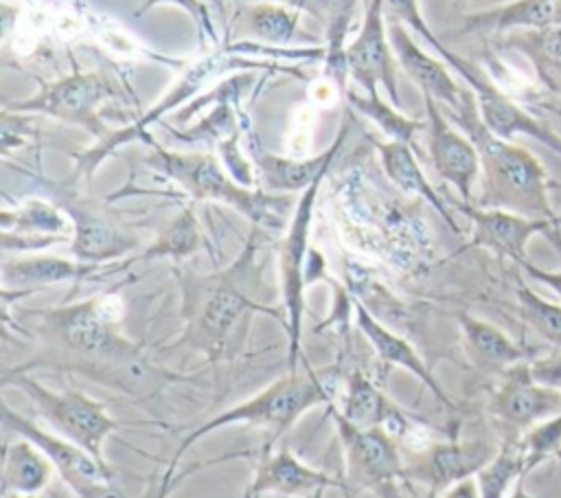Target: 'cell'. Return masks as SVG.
<instances>
[{
	"instance_id": "obj_15",
	"label": "cell",
	"mask_w": 561,
	"mask_h": 498,
	"mask_svg": "<svg viewBox=\"0 0 561 498\" xmlns=\"http://www.w3.org/2000/svg\"><path fill=\"white\" fill-rule=\"evenodd\" d=\"M484 439H460L449 434L443 441H432L423 450L412 452L405 461V483L430 494H443L447 487L476 476L495 454Z\"/></svg>"
},
{
	"instance_id": "obj_7",
	"label": "cell",
	"mask_w": 561,
	"mask_h": 498,
	"mask_svg": "<svg viewBox=\"0 0 561 498\" xmlns=\"http://www.w3.org/2000/svg\"><path fill=\"white\" fill-rule=\"evenodd\" d=\"M327 408L344 454V498H355L362 491H373L377 498H408L414 487L405 483L399 439L383 428L355 426L335 401Z\"/></svg>"
},
{
	"instance_id": "obj_34",
	"label": "cell",
	"mask_w": 561,
	"mask_h": 498,
	"mask_svg": "<svg viewBox=\"0 0 561 498\" xmlns=\"http://www.w3.org/2000/svg\"><path fill=\"white\" fill-rule=\"evenodd\" d=\"M348 101L353 103V107L357 112H362L364 116H368L373 123H377L383 134L390 136V140H403L410 143L414 147V136L423 129L421 121H414L405 114L399 112L397 105L386 103L381 99V94H357V92H346Z\"/></svg>"
},
{
	"instance_id": "obj_2",
	"label": "cell",
	"mask_w": 561,
	"mask_h": 498,
	"mask_svg": "<svg viewBox=\"0 0 561 498\" xmlns=\"http://www.w3.org/2000/svg\"><path fill=\"white\" fill-rule=\"evenodd\" d=\"M259 233L261 228L252 226L248 241L228 268L180 274L184 329L171 347L204 353L213 362L234 360L256 314H270L285 325L283 307H267L254 296L261 276Z\"/></svg>"
},
{
	"instance_id": "obj_12",
	"label": "cell",
	"mask_w": 561,
	"mask_h": 498,
	"mask_svg": "<svg viewBox=\"0 0 561 498\" xmlns=\"http://www.w3.org/2000/svg\"><path fill=\"white\" fill-rule=\"evenodd\" d=\"M528 360L500 375L489 393L486 410L502 441H519L533 426L561 410V391L535 382Z\"/></svg>"
},
{
	"instance_id": "obj_22",
	"label": "cell",
	"mask_w": 561,
	"mask_h": 498,
	"mask_svg": "<svg viewBox=\"0 0 561 498\" xmlns=\"http://www.w3.org/2000/svg\"><path fill=\"white\" fill-rule=\"evenodd\" d=\"M351 303L355 309V322L357 329L364 333V338L370 342L379 364L383 369H405L408 373H412L425 388H430V393L449 410L456 408L454 399L447 395V391L440 386V382L434 377V373L430 371V366L425 364V360L416 353V349L397 331H392L386 322H381L377 316H373L353 294H351Z\"/></svg>"
},
{
	"instance_id": "obj_38",
	"label": "cell",
	"mask_w": 561,
	"mask_h": 498,
	"mask_svg": "<svg viewBox=\"0 0 561 498\" xmlns=\"http://www.w3.org/2000/svg\"><path fill=\"white\" fill-rule=\"evenodd\" d=\"M158 4H175V7L184 9V11L193 18V22H195V26H197V31H199L197 35H199V42H202V44L206 42V37H210L213 44L219 42L217 29H215L213 18H210V11H208V7H206L202 0H142V4L134 11V15L140 18V15H145L149 9H153V7H158Z\"/></svg>"
},
{
	"instance_id": "obj_29",
	"label": "cell",
	"mask_w": 561,
	"mask_h": 498,
	"mask_svg": "<svg viewBox=\"0 0 561 498\" xmlns=\"http://www.w3.org/2000/svg\"><path fill=\"white\" fill-rule=\"evenodd\" d=\"M0 228L18 235H61L72 237V222L59 204L42 197H26L13 208H2Z\"/></svg>"
},
{
	"instance_id": "obj_23",
	"label": "cell",
	"mask_w": 561,
	"mask_h": 498,
	"mask_svg": "<svg viewBox=\"0 0 561 498\" xmlns=\"http://www.w3.org/2000/svg\"><path fill=\"white\" fill-rule=\"evenodd\" d=\"M388 20V18H386ZM388 37L403 72L421 88V94H430L440 107L456 110L462 105L467 90L458 88L447 70L445 61L427 55L410 35V31L394 20H388Z\"/></svg>"
},
{
	"instance_id": "obj_25",
	"label": "cell",
	"mask_w": 561,
	"mask_h": 498,
	"mask_svg": "<svg viewBox=\"0 0 561 498\" xmlns=\"http://www.w3.org/2000/svg\"><path fill=\"white\" fill-rule=\"evenodd\" d=\"M561 18V0H513L486 11L469 13L460 35L504 37L515 31L543 29Z\"/></svg>"
},
{
	"instance_id": "obj_41",
	"label": "cell",
	"mask_w": 561,
	"mask_h": 498,
	"mask_svg": "<svg viewBox=\"0 0 561 498\" xmlns=\"http://www.w3.org/2000/svg\"><path fill=\"white\" fill-rule=\"evenodd\" d=\"M438 498H482V494H480L476 476H471V478H465V480L447 487L443 494H438Z\"/></svg>"
},
{
	"instance_id": "obj_43",
	"label": "cell",
	"mask_w": 561,
	"mask_h": 498,
	"mask_svg": "<svg viewBox=\"0 0 561 498\" xmlns=\"http://www.w3.org/2000/svg\"><path fill=\"white\" fill-rule=\"evenodd\" d=\"M267 2H276V4H283V7H289L294 11H302V9H309V11H316L318 4L322 0H267Z\"/></svg>"
},
{
	"instance_id": "obj_4",
	"label": "cell",
	"mask_w": 561,
	"mask_h": 498,
	"mask_svg": "<svg viewBox=\"0 0 561 498\" xmlns=\"http://www.w3.org/2000/svg\"><path fill=\"white\" fill-rule=\"evenodd\" d=\"M153 154L145 162L180 186L191 200L219 202L259 228H280L289 224L298 197L294 193H267L239 184L213 154L169 151L151 145Z\"/></svg>"
},
{
	"instance_id": "obj_9",
	"label": "cell",
	"mask_w": 561,
	"mask_h": 498,
	"mask_svg": "<svg viewBox=\"0 0 561 498\" xmlns=\"http://www.w3.org/2000/svg\"><path fill=\"white\" fill-rule=\"evenodd\" d=\"M116 97V88L101 70H79L64 75L55 81H46L39 90L20 101H9L2 110L18 114H42L61 123L85 129L94 140L105 138L110 132L99 114L105 101Z\"/></svg>"
},
{
	"instance_id": "obj_18",
	"label": "cell",
	"mask_w": 561,
	"mask_h": 498,
	"mask_svg": "<svg viewBox=\"0 0 561 498\" xmlns=\"http://www.w3.org/2000/svg\"><path fill=\"white\" fill-rule=\"evenodd\" d=\"M423 103L432 167L440 180L458 191L460 202L473 204V186L480 180V154L473 140L449 123L443 107L430 94H423Z\"/></svg>"
},
{
	"instance_id": "obj_3",
	"label": "cell",
	"mask_w": 561,
	"mask_h": 498,
	"mask_svg": "<svg viewBox=\"0 0 561 498\" xmlns=\"http://www.w3.org/2000/svg\"><path fill=\"white\" fill-rule=\"evenodd\" d=\"M447 116L458 123L480 154V195L473 200L476 206L537 219H561L552 206V180L541 160L524 145L491 134L480 118L471 90H467L460 107L447 110Z\"/></svg>"
},
{
	"instance_id": "obj_39",
	"label": "cell",
	"mask_w": 561,
	"mask_h": 498,
	"mask_svg": "<svg viewBox=\"0 0 561 498\" xmlns=\"http://www.w3.org/2000/svg\"><path fill=\"white\" fill-rule=\"evenodd\" d=\"M528 366L535 382L561 391V349H550L543 355H533L528 360Z\"/></svg>"
},
{
	"instance_id": "obj_45",
	"label": "cell",
	"mask_w": 561,
	"mask_h": 498,
	"mask_svg": "<svg viewBox=\"0 0 561 498\" xmlns=\"http://www.w3.org/2000/svg\"><path fill=\"white\" fill-rule=\"evenodd\" d=\"M324 491H327V489H318V491H313V494H309V496H305V498H322Z\"/></svg>"
},
{
	"instance_id": "obj_13",
	"label": "cell",
	"mask_w": 561,
	"mask_h": 498,
	"mask_svg": "<svg viewBox=\"0 0 561 498\" xmlns=\"http://www.w3.org/2000/svg\"><path fill=\"white\" fill-rule=\"evenodd\" d=\"M456 208L471 222V237L462 250L482 248L517 265L528 259V241L535 235H543L561 254V219H537L511 211L482 208L467 202H458Z\"/></svg>"
},
{
	"instance_id": "obj_33",
	"label": "cell",
	"mask_w": 561,
	"mask_h": 498,
	"mask_svg": "<svg viewBox=\"0 0 561 498\" xmlns=\"http://www.w3.org/2000/svg\"><path fill=\"white\" fill-rule=\"evenodd\" d=\"M519 318L550 347L561 349V303L548 301L524 281L515 285Z\"/></svg>"
},
{
	"instance_id": "obj_32",
	"label": "cell",
	"mask_w": 561,
	"mask_h": 498,
	"mask_svg": "<svg viewBox=\"0 0 561 498\" xmlns=\"http://www.w3.org/2000/svg\"><path fill=\"white\" fill-rule=\"evenodd\" d=\"M298 15L300 11L265 0L259 4L245 7L243 29L248 31V35H252L263 44L287 46L298 35Z\"/></svg>"
},
{
	"instance_id": "obj_44",
	"label": "cell",
	"mask_w": 561,
	"mask_h": 498,
	"mask_svg": "<svg viewBox=\"0 0 561 498\" xmlns=\"http://www.w3.org/2000/svg\"><path fill=\"white\" fill-rule=\"evenodd\" d=\"M526 478H522V480H517V485L511 489V494L506 496V498H543V496H535V494H530L528 489H526V483H524Z\"/></svg>"
},
{
	"instance_id": "obj_42",
	"label": "cell",
	"mask_w": 561,
	"mask_h": 498,
	"mask_svg": "<svg viewBox=\"0 0 561 498\" xmlns=\"http://www.w3.org/2000/svg\"><path fill=\"white\" fill-rule=\"evenodd\" d=\"M2 498H77L59 478H55V483L39 491V494H33V496H22V494H2Z\"/></svg>"
},
{
	"instance_id": "obj_35",
	"label": "cell",
	"mask_w": 561,
	"mask_h": 498,
	"mask_svg": "<svg viewBox=\"0 0 561 498\" xmlns=\"http://www.w3.org/2000/svg\"><path fill=\"white\" fill-rule=\"evenodd\" d=\"M519 441L526 452L528 474L548 461H561V410L533 426Z\"/></svg>"
},
{
	"instance_id": "obj_26",
	"label": "cell",
	"mask_w": 561,
	"mask_h": 498,
	"mask_svg": "<svg viewBox=\"0 0 561 498\" xmlns=\"http://www.w3.org/2000/svg\"><path fill=\"white\" fill-rule=\"evenodd\" d=\"M377 151H379V160H381V167L386 171V178L399 191H403L408 195H416L423 202H427L443 217V222L456 235H460V228H458L451 211L447 208L445 200L438 195V191L425 178V173L419 165V158L414 154V147L410 143H403V140H386V143H377Z\"/></svg>"
},
{
	"instance_id": "obj_48",
	"label": "cell",
	"mask_w": 561,
	"mask_h": 498,
	"mask_svg": "<svg viewBox=\"0 0 561 498\" xmlns=\"http://www.w3.org/2000/svg\"><path fill=\"white\" fill-rule=\"evenodd\" d=\"M552 191H561V182H552Z\"/></svg>"
},
{
	"instance_id": "obj_5",
	"label": "cell",
	"mask_w": 561,
	"mask_h": 498,
	"mask_svg": "<svg viewBox=\"0 0 561 498\" xmlns=\"http://www.w3.org/2000/svg\"><path fill=\"white\" fill-rule=\"evenodd\" d=\"M383 7L388 20L401 22L419 33L430 44V48H434L436 55L469 83V90L473 92L478 103L480 118L491 134L504 140H515L517 136L535 138L561 158V136L537 116H533L528 110H524L506 92H502L478 66L449 50L425 24L416 0H383Z\"/></svg>"
},
{
	"instance_id": "obj_27",
	"label": "cell",
	"mask_w": 561,
	"mask_h": 498,
	"mask_svg": "<svg viewBox=\"0 0 561 498\" xmlns=\"http://www.w3.org/2000/svg\"><path fill=\"white\" fill-rule=\"evenodd\" d=\"M2 445V494L33 496L48 489L55 478V465L31 439L18 437Z\"/></svg>"
},
{
	"instance_id": "obj_37",
	"label": "cell",
	"mask_w": 561,
	"mask_h": 498,
	"mask_svg": "<svg viewBox=\"0 0 561 498\" xmlns=\"http://www.w3.org/2000/svg\"><path fill=\"white\" fill-rule=\"evenodd\" d=\"M344 33H346V15H342L337 22L331 24V35H329V48L324 53V75L335 83V88L346 94V79H348V57H346V46L344 44Z\"/></svg>"
},
{
	"instance_id": "obj_19",
	"label": "cell",
	"mask_w": 561,
	"mask_h": 498,
	"mask_svg": "<svg viewBox=\"0 0 561 498\" xmlns=\"http://www.w3.org/2000/svg\"><path fill=\"white\" fill-rule=\"evenodd\" d=\"M127 259L123 263H85L79 259H66L55 254H26L2 261V296H28L48 285L77 283L88 279L107 276L127 270Z\"/></svg>"
},
{
	"instance_id": "obj_20",
	"label": "cell",
	"mask_w": 561,
	"mask_h": 498,
	"mask_svg": "<svg viewBox=\"0 0 561 498\" xmlns=\"http://www.w3.org/2000/svg\"><path fill=\"white\" fill-rule=\"evenodd\" d=\"M346 138V125L340 129L335 140L311 158H285L276 156L267 149H263L256 140V136H250L248 143V156L256 173L259 189L267 193H296L311 186L320 176H327L333 158L337 156V149L342 147Z\"/></svg>"
},
{
	"instance_id": "obj_1",
	"label": "cell",
	"mask_w": 561,
	"mask_h": 498,
	"mask_svg": "<svg viewBox=\"0 0 561 498\" xmlns=\"http://www.w3.org/2000/svg\"><path fill=\"white\" fill-rule=\"evenodd\" d=\"M35 316L39 320L37 333L53 349L48 366L83 373L131 397L147 393L160 377L138 344L121 333L123 305L116 294L39 309Z\"/></svg>"
},
{
	"instance_id": "obj_40",
	"label": "cell",
	"mask_w": 561,
	"mask_h": 498,
	"mask_svg": "<svg viewBox=\"0 0 561 498\" xmlns=\"http://www.w3.org/2000/svg\"><path fill=\"white\" fill-rule=\"evenodd\" d=\"M517 268H519L526 276L535 279L537 283L546 285L548 290H552V292L557 294L559 303H561V270H546V268L533 263L530 259H524L522 263H517Z\"/></svg>"
},
{
	"instance_id": "obj_30",
	"label": "cell",
	"mask_w": 561,
	"mask_h": 498,
	"mask_svg": "<svg viewBox=\"0 0 561 498\" xmlns=\"http://www.w3.org/2000/svg\"><path fill=\"white\" fill-rule=\"evenodd\" d=\"M202 246V228L197 215L191 206H182V211L158 233V237L134 257H127V263L151 261V259H173L182 261L195 254Z\"/></svg>"
},
{
	"instance_id": "obj_46",
	"label": "cell",
	"mask_w": 561,
	"mask_h": 498,
	"mask_svg": "<svg viewBox=\"0 0 561 498\" xmlns=\"http://www.w3.org/2000/svg\"><path fill=\"white\" fill-rule=\"evenodd\" d=\"M210 2H213V4H215V7H217V9H219V11H221V13H224V7H226V0H210Z\"/></svg>"
},
{
	"instance_id": "obj_16",
	"label": "cell",
	"mask_w": 561,
	"mask_h": 498,
	"mask_svg": "<svg viewBox=\"0 0 561 498\" xmlns=\"http://www.w3.org/2000/svg\"><path fill=\"white\" fill-rule=\"evenodd\" d=\"M57 204L72 222L70 254L75 259L85 263H114L140 246L138 235L129 226L116 222L94 202L64 189Z\"/></svg>"
},
{
	"instance_id": "obj_36",
	"label": "cell",
	"mask_w": 561,
	"mask_h": 498,
	"mask_svg": "<svg viewBox=\"0 0 561 498\" xmlns=\"http://www.w3.org/2000/svg\"><path fill=\"white\" fill-rule=\"evenodd\" d=\"M241 456V452H234V454H224V456H217V459H210V461H197V463H191L186 465L184 469H178V459H171L164 469L160 474H153L149 480H147V487L142 491V498H169L191 474L199 472L204 465H215V463H221V461H230V459H237Z\"/></svg>"
},
{
	"instance_id": "obj_50",
	"label": "cell",
	"mask_w": 561,
	"mask_h": 498,
	"mask_svg": "<svg viewBox=\"0 0 561 498\" xmlns=\"http://www.w3.org/2000/svg\"><path fill=\"white\" fill-rule=\"evenodd\" d=\"M278 498H283V496H278Z\"/></svg>"
},
{
	"instance_id": "obj_10",
	"label": "cell",
	"mask_w": 561,
	"mask_h": 498,
	"mask_svg": "<svg viewBox=\"0 0 561 498\" xmlns=\"http://www.w3.org/2000/svg\"><path fill=\"white\" fill-rule=\"evenodd\" d=\"M2 430L7 434H18L31 439L39 450L46 452L55 465L57 478L77 496V498H125L114 480V469L107 461H99L81 445L48 432L37 426L33 419L24 417L9 406L7 397L0 399Z\"/></svg>"
},
{
	"instance_id": "obj_49",
	"label": "cell",
	"mask_w": 561,
	"mask_h": 498,
	"mask_svg": "<svg viewBox=\"0 0 561 498\" xmlns=\"http://www.w3.org/2000/svg\"><path fill=\"white\" fill-rule=\"evenodd\" d=\"M243 498H252V496H248V494H243Z\"/></svg>"
},
{
	"instance_id": "obj_11",
	"label": "cell",
	"mask_w": 561,
	"mask_h": 498,
	"mask_svg": "<svg viewBox=\"0 0 561 498\" xmlns=\"http://www.w3.org/2000/svg\"><path fill=\"white\" fill-rule=\"evenodd\" d=\"M324 176H320L311 186H307L294 208V215L287 224L285 237L278 241L276 265H278V287H280V307L285 312V331H287V371H298V364L307 358L302 353V316H305V259L309 252V230L313 206Z\"/></svg>"
},
{
	"instance_id": "obj_21",
	"label": "cell",
	"mask_w": 561,
	"mask_h": 498,
	"mask_svg": "<svg viewBox=\"0 0 561 498\" xmlns=\"http://www.w3.org/2000/svg\"><path fill=\"white\" fill-rule=\"evenodd\" d=\"M329 487L344 489V483L322 469L307 465L289 448H280L276 452H263L254 469V476L243 494L252 498H259L263 494H276L283 498H305L318 489Z\"/></svg>"
},
{
	"instance_id": "obj_17",
	"label": "cell",
	"mask_w": 561,
	"mask_h": 498,
	"mask_svg": "<svg viewBox=\"0 0 561 498\" xmlns=\"http://www.w3.org/2000/svg\"><path fill=\"white\" fill-rule=\"evenodd\" d=\"M388 22V20H386ZM383 22V0H370L364 24L357 37L346 46L351 79L364 88L366 94H379L386 90L392 105H401L397 86V57Z\"/></svg>"
},
{
	"instance_id": "obj_14",
	"label": "cell",
	"mask_w": 561,
	"mask_h": 498,
	"mask_svg": "<svg viewBox=\"0 0 561 498\" xmlns=\"http://www.w3.org/2000/svg\"><path fill=\"white\" fill-rule=\"evenodd\" d=\"M219 70V53L206 55L202 59H197L195 64H191L180 79L171 86V90L153 105L149 107L140 118H136L134 123H129L127 127H121L116 132H110L105 138L96 140L92 147L79 151L75 156V178H85L90 180L94 176V171L101 167V162L105 158H110L121 145H127L131 140H147L149 145H153L149 140L147 127L156 121H160L167 112L180 107L182 103H186L202 86L206 79H210L215 72Z\"/></svg>"
},
{
	"instance_id": "obj_47",
	"label": "cell",
	"mask_w": 561,
	"mask_h": 498,
	"mask_svg": "<svg viewBox=\"0 0 561 498\" xmlns=\"http://www.w3.org/2000/svg\"><path fill=\"white\" fill-rule=\"evenodd\" d=\"M408 498H416V496H414V494H410ZM421 498H438V496H436V494H430V491H425Z\"/></svg>"
},
{
	"instance_id": "obj_24",
	"label": "cell",
	"mask_w": 561,
	"mask_h": 498,
	"mask_svg": "<svg viewBox=\"0 0 561 498\" xmlns=\"http://www.w3.org/2000/svg\"><path fill=\"white\" fill-rule=\"evenodd\" d=\"M458 327L462 336V351L469 366L482 377H500L511 366L533 358L526 347L515 342L497 325L478 318L469 312L458 314Z\"/></svg>"
},
{
	"instance_id": "obj_6",
	"label": "cell",
	"mask_w": 561,
	"mask_h": 498,
	"mask_svg": "<svg viewBox=\"0 0 561 498\" xmlns=\"http://www.w3.org/2000/svg\"><path fill=\"white\" fill-rule=\"evenodd\" d=\"M302 371H287V375L274 380L272 384H267L265 388H261L259 393H254L252 397L239 401L232 408H226L221 412H217L215 417L206 419L204 423H199L195 430H191L180 448L175 450V454L171 459L182 461V456L188 452V448L193 443H197L199 439H204L206 434L232 426V423H245V426H256L263 430H270V439L265 450L272 448V443L285 434L309 408L313 406H329L333 401L329 388L324 386L322 377L316 373V369L309 364V360L305 358L300 362Z\"/></svg>"
},
{
	"instance_id": "obj_28",
	"label": "cell",
	"mask_w": 561,
	"mask_h": 498,
	"mask_svg": "<svg viewBox=\"0 0 561 498\" xmlns=\"http://www.w3.org/2000/svg\"><path fill=\"white\" fill-rule=\"evenodd\" d=\"M502 48L522 53L541 86L561 97V18L543 29L515 31L497 39Z\"/></svg>"
},
{
	"instance_id": "obj_8",
	"label": "cell",
	"mask_w": 561,
	"mask_h": 498,
	"mask_svg": "<svg viewBox=\"0 0 561 498\" xmlns=\"http://www.w3.org/2000/svg\"><path fill=\"white\" fill-rule=\"evenodd\" d=\"M7 386L22 391L37 415L53 428V432L81 445L99 461H105L103 445L107 437L121 426L116 419H112L105 404L70 386L61 391L48 388L28 371L7 369L2 375V388Z\"/></svg>"
},
{
	"instance_id": "obj_31",
	"label": "cell",
	"mask_w": 561,
	"mask_h": 498,
	"mask_svg": "<svg viewBox=\"0 0 561 498\" xmlns=\"http://www.w3.org/2000/svg\"><path fill=\"white\" fill-rule=\"evenodd\" d=\"M526 452L522 441H500L491 461L476 474L482 498H506L517 480L526 478Z\"/></svg>"
}]
</instances>
